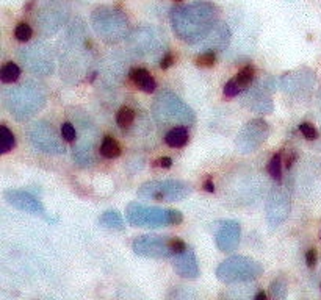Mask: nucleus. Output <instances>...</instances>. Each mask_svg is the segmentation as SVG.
<instances>
[{
    "label": "nucleus",
    "mask_w": 321,
    "mask_h": 300,
    "mask_svg": "<svg viewBox=\"0 0 321 300\" xmlns=\"http://www.w3.org/2000/svg\"><path fill=\"white\" fill-rule=\"evenodd\" d=\"M268 172L271 175V179L280 184V181H282V161H280L279 153L271 158L270 164H268Z\"/></svg>",
    "instance_id": "28"
},
{
    "label": "nucleus",
    "mask_w": 321,
    "mask_h": 300,
    "mask_svg": "<svg viewBox=\"0 0 321 300\" xmlns=\"http://www.w3.org/2000/svg\"><path fill=\"white\" fill-rule=\"evenodd\" d=\"M175 2H182V0H175Z\"/></svg>",
    "instance_id": "40"
},
{
    "label": "nucleus",
    "mask_w": 321,
    "mask_h": 300,
    "mask_svg": "<svg viewBox=\"0 0 321 300\" xmlns=\"http://www.w3.org/2000/svg\"><path fill=\"white\" fill-rule=\"evenodd\" d=\"M254 75H256V69L254 67H252V66H244L241 71L234 77V80L244 91L252 83V80H254Z\"/></svg>",
    "instance_id": "26"
},
{
    "label": "nucleus",
    "mask_w": 321,
    "mask_h": 300,
    "mask_svg": "<svg viewBox=\"0 0 321 300\" xmlns=\"http://www.w3.org/2000/svg\"><path fill=\"white\" fill-rule=\"evenodd\" d=\"M44 105L45 92L35 83H24L3 92V106L18 120L33 118Z\"/></svg>",
    "instance_id": "2"
},
{
    "label": "nucleus",
    "mask_w": 321,
    "mask_h": 300,
    "mask_svg": "<svg viewBox=\"0 0 321 300\" xmlns=\"http://www.w3.org/2000/svg\"><path fill=\"white\" fill-rule=\"evenodd\" d=\"M243 89L236 84V81L232 79V80H229L226 84H224V96L226 97H235V96H238L240 92H241Z\"/></svg>",
    "instance_id": "34"
},
{
    "label": "nucleus",
    "mask_w": 321,
    "mask_h": 300,
    "mask_svg": "<svg viewBox=\"0 0 321 300\" xmlns=\"http://www.w3.org/2000/svg\"><path fill=\"white\" fill-rule=\"evenodd\" d=\"M244 103L249 110L252 111H257V113H263V114H268L273 111V102L270 96L266 94V91L258 84L256 89L248 91L246 96H244Z\"/></svg>",
    "instance_id": "19"
},
{
    "label": "nucleus",
    "mask_w": 321,
    "mask_h": 300,
    "mask_svg": "<svg viewBox=\"0 0 321 300\" xmlns=\"http://www.w3.org/2000/svg\"><path fill=\"white\" fill-rule=\"evenodd\" d=\"M130 80L136 88H140L144 92H154L157 88V81L154 80V77L149 74V71L143 67H136L130 71Z\"/></svg>",
    "instance_id": "20"
},
{
    "label": "nucleus",
    "mask_w": 321,
    "mask_h": 300,
    "mask_svg": "<svg viewBox=\"0 0 321 300\" xmlns=\"http://www.w3.org/2000/svg\"><path fill=\"white\" fill-rule=\"evenodd\" d=\"M265 210H266V222H268L271 230L278 228L280 224H284L290 214L288 192L282 186L273 188L268 196V200H266Z\"/></svg>",
    "instance_id": "14"
},
{
    "label": "nucleus",
    "mask_w": 321,
    "mask_h": 300,
    "mask_svg": "<svg viewBox=\"0 0 321 300\" xmlns=\"http://www.w3.org/2000/svg\"><path fill=\"white\" fill-rule=\"evenodd\" d=\"M19 60L27 71L36 75H50L55 69L53 52L44 42H33L19 49Z\"/></svg>",
    "instance_id": "11"
},
{
    "label": "nucleus",
    "mask_w": 321,
    "mask_h": 300,
    "mask_svg": "<svg viewBox=\"0 0 321 300\" xmlns=\"http://www.w3.org/2000/svg\"><path fill=\"white\" fill-rule=\"evenodd\" d=\"M32 35H33V30L28 24H25V22H21V24H18L16 28H14V36H16V40L21 42L30 41Z\"/></svg>",
    "instance_id": "29"
},
{
    "label": "nucleus",
    "mask_w": 321,
    "mask_h": 300,
    "mask_svg": "<svg viewBox=\"0 0 321 300\" xmlns=\"http://www.w3.org/2000/svg\"><path fill=\"white\" fill-rule=\"evenodd\" d=\"M60 133L64 138V141H67V142H74L75 140H77V130H75V127L71 124V122H63V124H61V128H60Z\"/></svg>",
    "instance_id": "31"
},
{
    "label": "nucleus",
    "mask_w": 321,
    "mask_h": 300,
    "mask_svg": "<svg viewBox=\"0 0 321 300\" xmlns=\"http://www.w3.org/2000/svg\"><path fill=\"white\" fill-rule=\"evenodd\" d=\"M300 132L302 133V136L305 138V140H309V141H315L318 138L317 128L313 127L312 124H309V122H302V124L300 125Z\"/></svg>",
    "instance_id": "33"
},
{
    "label": "nucleus",
    "mask_w": 321,
    "mask_h": 300,
    "mask_svg": "<svg viewBox=\"0 0 321 300\" xmlns=\"http://www.w3.org/2000/svg\"><path fill=\"white\" fill-rule=\"evenodd\" d=\"M241 238V227L236 220H226L223 225L218 228L215 235L216 247L221 252H234L240 244Z\"/></svg>",
    "instance_id": "16"
},
{
    "label": "nucleus",
    "mask_w": 321,
    "mask_h": 300,
    "mask_svg": "<svg viewBox=\"0 0 321 300\" xmlns=\"http://www.w3.org/2000/svg\"><path fill=\"white\" fill-rule=\"evenodd\" d=\"M270 136V125L268 122L257 118L252 119L243 125V128L236 135L235 147L243 155L256 152L260 145L268 140Z\"/></svg>",
    "instance_id": "12"
},
{
    "label": "nucleus",
    "mask_w": 321,
    "mask_h": 300,
    "mask_svg": "<svg viewBox=\"0 0 321 300\" xmlns=\"http://www.w3.org/2000/svg\"><path fill=\"white\" fill-rule=\"evenodd\" d=\"M254 299H256V300H265V299H266V294L262 291V292H258V294H256Z\"/></svg>",
    "instance_id": "39"
},
{
    "label": "nucleus",
    "mask_w": 321,
    "mask_h": 300,
    "mask_svg": "<svg viewBox=\"0 0 321 300\" xmlns=\"http://www.w3.org/2000/svg\"><path fill=\"white\" fill-rule=\"evenodd\" d=\"M126 219L133 227L160 228L182 224L183 216L177 210L158 208V206H148L138 202H132L126 208Z\"/></svg>",
    "instance_id": "4"
},
{
    "label": "nucleus",
    "mask_w": 321,
    "mask_h": 300,
    "mask_svg": "<svg viewBox=\"0 0 321 300\" xmlns=\"http://www.w3.org/2000/svg\"><path fill=\"white\" fill-rule=\"evenodd\" d=\"M135 120V111L128 106H122L116 114V122L121 128H128Z\"/></svg>",
    "instance_id": "27"
},
{
    "label": "nucleus",
    "mask_w": 321,
    "mask_h": 300,
    "mask_svg": "<svg viewBox=\"0 0 321 300\" xmlns=\"http://www.w3.org/2000/svg\"><path fill=\"white\" fill-rule=\"evenodd\" d=\"M99 224L108 230H122L124 228V220H122L121 214L116 210L105 211L101 218H99Z\"/></svg>",
    "instance_id": "22"
},
{
    "label": "nucleus",
    "mask_w": 321,
    "mask_h": 300,
    "mask_svg": "<svg viewBox=\"0 0 321 300\" xmlns=\"http://www.w3.org/2000/svg\"><path fill=\"white\" fill-rule=\"evenodd\" d=\"M69 16V8L58 0H49L47 3L41 6L36 14V22L44 36H50L57 33L58 30L66 24Z\"/></svg>",
    "instance_id": "13"
},
{
    "label": "nucleus",
    "mask_w": 321,
    "mask_h": 300,
    "mask_svg": "<svg viewBox=\"0 0 321 300\" xmlns=\"http://www.w3.org/2000/svg\"><path fill=\"white\" fill-rule=\"evenodd\" d=\"M5 200L10 205H13L14 208H18L21 211L25 213H32V214H40V216H44V206L43 203L38 200L36 197H33L30 192L27 191H21V189H8L5 191Z\"/></svg>",
    "instance_id": "15"
},
{
    "label": "nucleus",
    "mask_w": 321,
    "mask_h": 300,
    "mask_svg": "<svg viewBox=\"0 0 321 300\" xmlns=\"http://www.w3.org/2000/svg\"><path fill=\"white\" fill-rule=\"evenodd\" d=\"M218 8L210 2H199L175 6L171 10V25L180 41L196 44L204 40L216 25Z\"/></svg>",
    "instance_id": "1"
},
{
    "label": "nucleus",
    "mask_w": 321,
    "mask_h": 300,
    "mask_svg": "<svg viewBox=\"0 0 321 300\" xmlns=\"http://www.w3.org/2000/svg\"><path fill=\"white\" fill-rule=\"evenodd\" d=\"M271 291V296L274 299H285L287 296V284L282 281V280H274L270 286Z\"/></svg>",
    "instance_id": "32"
},
{
    "label": "nucleus",
    "mask_w": 321,
    "mask_h": 300,
    "mask_svg": "<svg viewBox=\"0 0 321 300\" xmlns=\"http://www.w3.org/2000/svg\"><path fill=\"white\" fill-rule=\"evenodd\" d=\"M155 164L160 166V167L168 169V167H171V166H172V160H171L170 157H163V158H158V160L155 161Z\"/></svg>",
    "instance_id": "37"
},
{
    "label": "nucleus",
    "mask_w": 321,
    "mask_h": 300,
    "mask_svg": "<svg viewBox=\"0 0 321 300\" xmlns=\"http://www.w3.org/2000/svg\"><path fill=\"white\" fill-rule=\"evenodd\" d=\"M191 184L175 179L149 180L138 188V197L154 202H180L191 196Z\"/></svg>",
    "instance_id": "7"
},
{
    "label": "nucleus",
    "mask_w": 321,
    "mask_h": 300,
    "mask_svg": "<svg viewBox=\"0 0 321 300\" xmlns=\"http://www.w3.org/2000/svg\"><path fill=\"white\" fill-rule=\"evenodd\" d=\"M127 45L138 57H154L166 47V38L157 27L144 25L127 35Z\"/></svg>",
    "instance_id": "9"
},
{
    "label": "nucleus",
    "mask_w": 321,
    "mask_h": 300,
    "mask_svg": "<svg viewBox=\"0 0 321 300\" xmlns=\"http://www.w3.org/2000/svg\"><path fill=\"white\" fill-rule=\"evenodd\" d=\"M174 63H175V58H174L172 53H166V55L162 58V61H160V67H162V69H170Z\"/></svg>",
    "instance_id": "36"
},
{
    "label": "nucleus",
    "mask_w": 321,
    "mask_h": 300,
    "mask_svg": "<svg viewBox=\"0 0 321 300\" xmlns=\"http://www.w3.org/2000/svg\"><path fill=\"white\" fill-rule=\"evenodd\" d=\"M172 267L175 274L182 277V279L196 280L199 277V263H197L196 253L188 247L174 257Z\"/></svg>",
    "instance_id": "17"
},
{
    "label": "nucleus",
    "mask_w": 321,
    "mask_h": 300,
    "mask_svg": "<svg viewBox=\"0 0 321 300\" xmlns=\"http://www.w3.org/2000/svg\"><path fill=\"white\" fill-rule=\"evenodd\" d=\"M91 25L107 44H118L127 38L128 20L126 14L113 6H99L91 14Z\"/></svg>",
    "instance_id": "5"
},
{
    "label": "nucleus",
    "mask_w": 321,
    "mask_h": 300,
    "mask_svg": "<svg viewBox=\"0 0 321 300\" xmlns=\"http://www.w3.org/2000/svg\"><path fill=\"white\" fill-rule=\"evenodd\" d=\"M14 145H16V140H14L13 132L6 125H2L0 127V153L5 155L11 152Z\"/></svg>",
    "instance_id": "24"
},
{
    "label": "nucleus",
    "mask_w": 321,
    "mask_h": 300,
    "mask_svg": "<svg viewBox=\"0 0 321 300\" xmlns=\"http://www.w3.org/2000/svg\"><path fill=\"white\" fill-rule=\"evenodd\" d=\"M317 260H318L317 249H309L307 253H305V263H307V266L309 267H315Z\"/></svg>",
    "instance_id": "35"
},
{
    "label": "nucleus",
    "mask_w": 321,
    "mask_h": 300,
    "mask_svg": "<svg viewBox=\"0 0 321 300\" xmlns=\"http://www.w3.org/2000/svg\"><path fill=\"white\" fill-rule=\"evenodd\" d=\"M216 64V55L215 52H202L196 58V66L199 67H213Z\"/></svg>",
    "instance_id": "30"
},
{
    "label": "nucleus",
    "mask_w": 321,
    "mask_h": 300,
    "mask_svg": "<svg viewBox=\"0 0 321 300\" xmlns=\"http://www.w3.org/2000/svg\"><path fill=\"white\" fill-rule=\"evenodd\" d=\"M204 188H205V191H209V192H215V184H213L212 180L205 181V183H204Z\"/></svg>",
    "instance_id": "38"
},
{
    "label": "nucleus",
    "mask_w": 321,
    "mask_h": 300,
    "mask_svg": "<svg viewBox=\"0 0 321 300\" xmlns=\"http://www.w3.org/2000/svg\"><path fill=\"white\" fill-rule=\"evenodd\" d=\"M187 249L185 242L179 238L158 236V235H143L138 236L132 244L135 255L144 258H174Z\"/></svg>",
    "instance_id": "6"
},
{
    "label": "nucleus",
    "mask_w": 321,
    "mask_h": 300,
    "mask_svg": "<svg viewBox=\"0 0 321 300\" xmlns=\"http://www.w3.org/2000/svg\"><path fill=\"white\" fill-rule=\"evenodd\" d=\"M263 266L249 257L234 255L226 258L216 269V277L223 283H241L257 279L262 275Z\"/></svg>",
    "instance_id": "8"
},
{
    "label": "nucleus",
    "mask_w": 321,
    "mask_h": 300,
    "mask_svg": "<svg viewBox=\"0 0 321 300\" xmlns=\"http://www.w3.org/2000/svg\"><path fill=\"white\" fill-rule=\"evenodd\" d=\"M28 140L33 147L47 155H63L66 152L63 136H60L52 124L45 120H36L27 130Z\"/></svg>",
    "instance_id": "10"
},
{
    "label": "nucleus",
    "mask_w": 321,
    "mask_h": 300,
    "mask_svg": "<svg viewBox=\"0 0 321 300\" xmlns=\"http://www.w3.org/2000/svg\"><path fill=\"white\" fill-rule=\"evenodd\" d=\"M99 152L104 158H118L121 155V145L118 144L116 140H113L111 136H105L102 142H101V147H99Z\"/></svg>",
    "instance_id": "23"
},
{
    "label": "nucleus",
    "mask_w": 321,
    "mask_h": 300,
    "mask_svg": "<svg viewBox=\"0 0 321 300\" xmlns=\"http://www.w3.org/2000/svg\"><path fill=\"white\" fill-rule=\"evenodd\" d=\"M152 116L162 127H187L196 122L193 108L171 91H163L152 103Z\"/></svg>",
    "instance_id": "3"
},
{
    "label": "nucleus",
    "mask_w": 321,
    "mask_h": 300,
    "mask_svg": "<svg viewBox=\"0 0 321 300\" xmlns=\"http://www.w3.org/2000/svg\"><path fill=\"white\" fill-rule=\"evenodd\" d=\"M188 132L185 127H172L170 132L166 133L165 136V141L166 144L170 145V147H174V149H179V147H183L187 142H188Z\"/></svg>",
    "instance_id": "21"
},
{
    "label": "nucleus",
    "mask_w": 321,
    "mask_h": 300,
    "mask_svg": "<svg viewBox=\"0 0 321 300\" xmlns=\"http://www.w3.org/2000/svg\"><path fill=\"white\" fill-rule=\"evenodd\" d=\"M229 41H231V30L226 24H218L213 27L209 35L201 40V47L205 52H215V50H223L227 47Z\"/></svg>",
    "instance_id": "18"
},
{
    "label": "nucleus",
    "mask_w": 321,
    "mask_h": 300,
    "mask_svg": "<svg viewBox=\"0 0 321 300\" xmlns=\"http://www.w3.org/2000/svg\"><path fill=\"white\" fill-rule=\"evenodd\" d=\"M21 77V69L16 63H6L0 69V80L3 83H14Z\"/></svg>",
    "instance_id": "25"
}]
</instances>
